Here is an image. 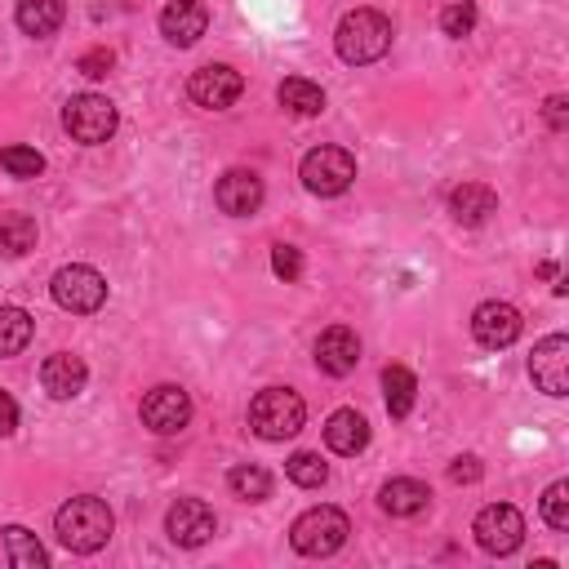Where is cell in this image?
Instances as JSON below:
<instances>
[{
    "label": "cell",
    "instance_id": "cell-2",
    "mask_svg": "<svg viewBox=\"0 0 569 569\" xmlns=\"http://www.w3.org/2000/svg\"><path fill=\"white\" fill-rule=\"evenodd\" d=\"M333 49L351 67L378 62L391 49V18L378 13V9H351V13H342V22L333 31Z\"/></svg>",
    "mask_w": 569,
    "mask_h": 569
},
{
    "label": "cell",
    "instance_id": "cell-29",
    "mask_svg": "<svg viewBox=\"0 0 569 569\" xmlns=\"http://www.w3.org/2000/svg\"><path fill=\"white\" fill-rule=\"evenodd\" d=\"M0 169L13 173V178H40L44 173V156L36 147L13 142V147H0Z\"/></svg>",
    "mask_w": 569,
    "mask_h": 569
},
{
    "label": "cell",
    "instance_id": "cell-22",
    "mask_svg": "<svg viewBox=\"0 0 569 569\" xmlns=\"http://www.w3.org/2000/svg\"><path fill=\"white\" fill-rule=\"evenodd\" d=\"M276 98H280V107H284L289 116H302V120L325 111V89H320L316 80H302V76H289V80H280Z\"/></svg>",
    "mask_w": 569,
    "mask_h": 569
},
{
    "label": "cell",
    "instance_id": "cell-25",
    "mask_svg": "<svg viewBox=\"0 0 569 569\" xmlns=\"http://www.w3.org/2000/svg\"><path fill=\"white\" fill-rule=\"evenodd\" d=\"M4 556H9V565H18V569H44V565H49L44 547H40L36 533L22 529V525H9V529H4Z\"/></svg>",
    "mask_w": 569,
    "mask_h": 569
},
{
    "label": "cell",
    "instance_id": "cell-19",
    "mask_svg": "<svg viewBox=\"0 0 569 569\" xmlns=\"http://www.w3.org/2000/svg\"><path fill=\"white\" fill-rule=\"evenodd\" d=\"M325 445H329L333 453H342V458L360 453V449L369 445V422H365V413H356V409H333L329 422H325Z\"/></svg>",
    "mask_w": 569,
    "mask_h": 569
},
{
    "label": "cell",
    "instance_id": "cell-13",
    "mask_svg": "<svg viewBox=\"0 0 569 569\" xmlns=\"http://www.w3.org/2000/svg\"><path fill=\"white\" fill-rule=\"evenodd\" d=\"M164 529H169V538H173L178 547H204V542L213 538L218 520H213V507H209V502H200V498H178V502L169 507V516H164Z\"/></svg>",
    "mask_w": 569,
    "mask_h": 569
},
{
    "label": "cell",
    "instance_id": "cell-11",
    "mask_svg": "<svg viewBox=\"0 0 569 569\" xmlns=\"http://www.w3.org/2000/svg\"><path fill=\"white\" fill-rule=\"evenodd\" d=\"M529 378L547 396H569V338L547 333L529 356Z\"/></svg>",
    "mask_w": 569,
    "mask_h": 569
},
{
    "label": "cell",
    "instance_id": "cell-36",
    "mask_svg": "<svg viewBox=\"0 0 569 569\" xmlns=\"http://www.w3.org/2000/svg\"><path fill=\"white\" fill-rule=\"evenodd\" d=\"M13 427H18V400L9 391H0V440L13 436Z\"/></svg>",
    "mask_w": 569,
    "mask_h": 569
},
{
    "label": "cell",
    "instance_id": "cell-34",
    "mask_svg": "<svg viewBox=\"0 0 569 569\" xmlns=\"http://www.w3.org/2000/svg\"><path fill=\"white\" fill-rule=\"evenodd\" d=\"M542 116H547V124H551L556 133H565V129H569V98H565V93H551L547 107H542Z\"/></svg>",
    "mask_w": 569,
    "mask_h": 569
},
{
    "label": "cell",
    "instance_id": "cell-6",
    "mask_svg": "<svg viewBox=\"0 0 569 569\" xmlns=\"http://www.w3.org/2000/svg\"><path fill=\"white\" fill-rule=\"evenodd\" d=\"M298 178L311 196H342L356 178V156L342 151V147H316V151L302 156Z\"/></svg>",
    "mask_w": 569,
    "mask_h": 569
},
{
    "label": "cell",
    "instance_id": "cell-7",
    "mask_svg": "<svg viewBox=\"0 0 569 569\" xmlns=\"http://www.w3.org/2000/svg\"><path fill=\"white\" fill-rule=\"evenodd\" d=\"M53 302L62 307V311H71V316H89V311H98L102 302H107V280H102V271H93V267H84V262H71V267H62V271H53Z\"/></svg>",
    "mask_w": 569,
    "mask_h": 569
},
{
    "label": "cell",
    "instance_id": "cell-24",
    "mask_svg": "<svg viewBox=\"0 0 569 569\" xmlns=\"http://www.w3.org/2000/svg\"><path fill=\"white\" fill-rule=\"evenodd\" d=\"M36 249V218L31 213H0V258H22Z\"/></svg>",
    "mask_w": 569,
    "mask_h": 569
},
{
    "label": "cell",
    "instance_id": "cell-23",
    "mask_svg": "<svg viewBox=\"0 0 569 569\" xmlns=\"http://www.w3.org/2000/svg\"><path fill=\"white\" fill-rule=\"evenodd\" d=\"M382 400H387L391 418H409V409L418 400V378L405 365H387L382 369Z\"/></svg>",
    "mask_w": 569,
    "mask_h": 569
},
{
    "label": "cell",
    "instance_id": "cell-35",
    "mask_svg": "<svg viewBox=\"0 0 569 569\" xmlns=\"http://www.w3.org/2000/svg\"><path fill=\"white\" fill-rule=\"evenodd\" d=\"M480 476H485V467H480V458H471V453H467V458H453V467H449V480H453V485H476Z\"/></svg>",
    "mask_w": 569,
    "mask_h": 569
},
{
    "label": "cell",
    "instance_id": "cell-15",
    "mask_svg": "<svg viewBox=\"0 0 569 569\" xmlns=\"http://www.w3.org/2000/svg\"><path fill=\"white\" fill-rule=\"evenodd\" d=\"M316 365H320L329 378H347V373L360 365V338H356V329L329 325V329L316 338Z\"/></svg>",
    "mask_w": 569,
    "mask_h": 569
},
{
    "label": "cell",
    "instance_id": "cell-33",
    "mask_svg": "<svg viewBox=\"0 0 569 569\" xmlns=\"http://www.w3.org/2000/svg\"><path fill=\"white\" fill-rule=\"evenodd\" d=\"M271 271H276L280 280H298V276H302V253H298L293 244H276V249H271Z\"/></svg>",
    "mask_w": 569,
    "mask_h": 569
},
{
    "label": "cell",
    "instance_id": "cell-10",
    "mask_svg": "<svg viewBox=\"0 0 569 569\" xmlns=\"http://www.w3.org/2000/svg\"><path fill=\"white\" fill-rule=\"evenodd\" d=\"M187 93L196 107L204 111H227L240 93H244V76L227 62H209V67H196L191 80H187Z\"/></svg>",
    "mask_w": 569,
    "mask_h": 569
},
{
    "label": "cell",
    "instance_id": "cell-27",
    "mask_svg": "<svg viewBox=\"0 0 569 569\" xmlns=\"http://www.w3.org/2000/svg\"><path fill=\"white\" fill-rule=\"evenodd\" d=\"M227 485H231V493L244 498V502H262V498H271V476H267V467H258V462H240V467H231V471H227Z\"/></svg>",
    "mask_w": 569,
    "mask_h": 569
},
{
    "label": "cell",
    "instance_id": "cell-4",
    "mask_svg": "<svg viewBox=\"0 0 569 569\" xmlns=\"http://www.w3.org/2000/svg\"><path fill=\"white\" fill-rule=\"evenodd\" d=\"M351 533V520L338 507H311L289 525V542L298 556H333Z\"/></svg>",
    "mask_w": 569,
    "mask_h": 569
},
{
    "label": "cell",
    "instance_id": "cell-20",
    "mask_svg": "<svg viewBox=\"0 0 569 569\" xmlns=\"http://www.w3.org/2000/svg\"><path fill=\"white\" fill-rule=\"evenodd\" d=\"M427 502H431V489L413 476H396L378 489V507L387 516H418V511H427Z\"/></svg>",
    "mask_w": 569,
    "mask_h": 569
},
{
    "label": "cell",
    "instance_id": "cell-32",
    "mask_svg": "<svg viewBox=\"0 0 569 569\" xmlns=\"http://www.w3.org/2000/svg\"><path fill=\"white\" fill-rule=\"evenodd\" d=\"M111 67H116V53H111V49H84V53L76 58V71L89 76V80L111 76Z\"/></svg>",
    "mask_w": 569,
    "mask_h": 569
},
{
    "label": "cell",
    "instance_id": "cell-26",
    "mask_svg": "<svg viewBox=\"0 0 569 569\" xmlns=\"http://www.w3.org/2000/svg\"><path fill=\"white\" fill-rule=\"evenodd\" d=\"M31 333H36V320H31L22 307H0V356L27 351Z\"/></svg>",
    "mask_w": 569,
    "mask_h": 569
},
{
    "label": "cell",
    "instance_id": "cell-1",
    "mask_svg": "<svg viewBox=\"0 0 569 569\" xmlns=\"http://www.w3.org/2000/svg\"><path fill=\"white\" fill-rule=\"evenodd\" d=\"M53 529H58V542L76 556H93L98 547H107L111 529H116V516L102 498L93 493H80V498H67L53 516Z\"/></svg>",
    "mask_w": 569,
    "mask_h": 569
},
{
    "label": "cell",
    "instance_id": "cell-30",
    "mask_svg": "<svg viewBox=\"0 0 569 569\" xmlns=\"http://www.w3.org/2000/svg\"><path fill=\"white\" fill-rule=\"evenodd\" d=\"M440 31L453 36V40L471 36V31H476V0H449V4L440 9Z\"/></svg>",
    "mask_w": 569,
    "mask_h": 569
},
{
    "label": "cell",
    "instance_id": "cell-31",
    "mask_svg": "<svg viewBox=\"0 0 569 569\" xmlns=\"http://www.w3.org/2000/svg\"><path fill=\"white\" fill-rule=\"evenodd\" d=\"M542 520L551 525V529H569V480H556V485H547V493H542Z\"/></svg>",
    "mask_w": 569,
    "mask_h": 569
},
{
    "label": "cell",
    "instance_id": "cell-21",
    "mask_svg": "<svg viewBox=\"0 0 569 569\" xmlns=\"http://www.w3.org/2000/svg\"><path fill=\"white\" fill-rule=\"evenodd\" d=\"M13 18H18V27H22L27 36L44 40V36H53V31L62 27L67 4H62V0H18V4H13Z\"/></svg>",
    "mask_w": 569,
    "mask_h": 569
},
{
    "label": "cell",
    "instance_id": "cell-12",
    "mask_svg": "<svg viewBox=\"0 0 569 569\" xmlns=\"http://www.w3.org/2000/svg\"><path fill=\"white\" fill-rule=\"evenodd\" d=\"M520 329H525V320H520V311H516L511 302L489 298V302H480V307L471 311V333H476V342L489 347V351L511 347V342L520 338Z\"/></svg>",
    "mask_w": 569,
    "mask_h": 569
},
{
    "label": "cell",
    "instance_id": "cell-28",
    "mask_svg": "<svg viewBox=\"0 0 569 569\" xmlns=\"http://www.w3.org/2000/svg\"><path fill=\"white\" fill-rule=\"evenodd\" d=\"M284 471H289V480H293V485H302V489H320V485L329 480L325 458H320V453H311V449H298V453L284 462Z\"/></svg>",
    "mask_w": 569,
    "mask_h": 569
},
{
    "label": "cell",
    "instance_id": "cell-9",
    "mask_svg": "<svg viewBox=\"0 0 569 569\" xmlns=\"http://www.w3.org/2000/svg\"><path fill=\"white\" fill-rule=\"evenodd\" d=\"M142 427L156 431V436H178L187 422H191V396L178 387V382H160L142 396Z\"/></svg>",
    "mask_w": 569,
    "mask_h": 569
},
{
    "label": "cell",
    "instance_id": "cell-18",
    "mask_svg": "<svg viewBox=\"0 0 569 569\" xmlns=\"http://www.w3.org/2000/svg\"><path fill=\"white\" fill-rule=\"evenodd\" d=\"M449 213L462 222V227H480L498 213V196L485 187V182H462L449 191Z\"/></svg>",
    "mask_w": 569,
    "mask_h": 569
},
{
    "label": "cell",
    "instance_id": "cell-8",
    "mask_svg": "<svg viewBox=\"0 0 569 569\" xmlns=\"http://www.w3.org/2000/svg\"><path fill=\"white\" fill-rule=\"evenodd\" d=\"M471 533H476L480 551H489V556H511V551H520V542H525V516H520L511 502H489V507L476 511Z\"/></svg>",
    "mask_w": 569,
    "mask_h": 569
},
{
    "label": "cell",
    "instance_id": "cell-5",
    "mask_svg": "<svg viewBox=\"0 0 569 569\" xmlns=\"http://www.w3.org/2000/svg\"><path fill=\"white\" fill-rule=\"evenodd\" d=\"M116 124H120V116H116V107H111L102 93H76V98H67V107H62V129H67L76 142H84V147L107 142V138L116 133Z\"/></svg>",
    "mask_w": 569,
    "mask_h": 569
},
{
    "label": "cell",
    "instance_id": "cell-14",
    "mask_svg": "<svg viewBox=\"0 0 569 569\" xmlns=\"http://www.w3.org/2000/svg\"><path fill=\"white\" fill-rule=\"evenodd\" d=\"M262 178L253 173V169H227L222 178H218V187H213V200H218V209L222 213H231V218H249V213H258L262 209Z\"/></svg>",
    "mask_w": 569,
    "mask_h": 569
},
{
    "label": "cell",
    "instance_id": "cell-17",
    "mask_svg": "<svg viewBox=\"0 0 569 569\" xmlns=\"http://www.w3.org/2000/svg\"><path fill=\"white\" fill-rule=\"evenodd\" d=\"M40 382H44V391H49L53 400H76V396L84 391V382H89V369H84L80 356L53 351V356L40 365Z\"/></svg>",
    "mask_w": 569,
    "mask_h": 569
},
{
    "label": "cell",
    "instance_id": "cell-3",
    "mask_svg": "<svg viewBox=\"0 0 569 569\" xmlns=\"http://www.w3.org/2000/svg\"><path fill=\"white\" fill-rule=\"evenodd\" d=\"M302 422H307V405L293 387H262L249 400V427L262 440H289L302 431Z\"/></svg>",
    "mask_w": 569,
    "mask_h": 569
},
{
    "label": "cell",
    "instance_id": "cell-16",
    "mask_svg": "<svg viewBox=\"0 0 569 569\" xmlns=\"http://www.w3.org/2000/svg\"><path fill=\"white\" fill-rule=\"evenodd\" d=\"M209 27V9L200 0H169L160 9V36L178 49H191Z\"/></svg>",
    "mask_w": 569,
    "mask_h": 569
}]
</instances>
